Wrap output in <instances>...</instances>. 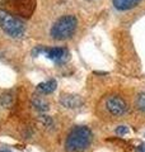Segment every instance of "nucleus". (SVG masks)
<instances>
[{
    "label": "nucleus",
    "instance_id": "nucleus-1",
    "mask_svg": "<svg viewBox=\"0 0 145 152\" xmlns=\"http://www.w3.org/2000/svg\"><path fill=\"white\" fill-rule=\"evenodd\" d=\"M93 134L87 126H76L69 132L65 141L67 152H84L92 143Z\"/></svg>",
    "mask_w": 145,
    "mask_h": 152
},
{
    "label": "nucleus",
    "instance_id": "nucleus-2",
    "mask_svg": "<svg viewBox=\"0 0 145 152\" xmlns=\"http://www.w3.org/2000/svg\"><path fill=\"white\" fill-rule=\"evenodd\" d=\"M78 28V19L74 14L61 15L52 24L50 29V36L55 41H65L72 37Z\"/></svg>",
    "mask_w": 145,
    "mask_h": 152
},
{
    "label": "nucleus",
    "instance_id": "nucleus-3",
    "mask_svg": "<svg viewBox=\"0 0 145 152\" xmlns=\"http://www.w3.org/2000/svg\"><path fill=\"white\" fill-rule=\"evenodd\" d=\"M0 27L9 37L19 39L26 33V24L22 19L0 8Z\"/></svg>",
    "mask_w": 145,
    "mask_h": 152
},
{
    "label": "nucleus",
    "instance_id": "nucleus-4",
    "mask_svg": "<svg viewBox=\"0 0 145 152\" xmlns=\"http://www.w3.org/2000/svg\"><path fill=\"white\" fill-rule=\"evenodd\" d=\"M4 10L21 18H30L36 8V0H0Z\"/></svg>",
    "mask_w": 145,
    "mask_h": 152
},
{
    "label": "nucleus",
    "instance_id": "nucleus-5",
    "mask_svg": "<svg viewBox=\"0 0 145 152\" xmlns=\"http://www.w3.org/2000/svg\"><path fill=\"white\" fill-rule=\"evenodd\" d=\"M101 108H102V110L107 114V115L112 117V118H118V117H122L126 114L127 103L122 96L112 94L103 99L102 107Z\"/></svg>",
    "mask_w": 145,
    "mask_h": 152
},
{
    "label": "nucleus",
    "instance_id": "nucleus-6",
    "mask_svg": "<svg viewBox=\"0 0 145 152\" xmlns=\"http://www.w3.org/2000/svg\"><path fill=\"white\" fill-rule=\"evenodd\" d=\"M40 53L46 55L48 58L55 61V62H64L69 57V51L65 47H45V46H37L33 48L32 55L37 56Z\"/></svg>",
    "mask_w": 145,
    "mask_h": 152
},
{
    "label": "nucleus",
    "instance_id": "nucleus-7",
    "mask_svg": "<svg viewBox=\"0 0 145 152\" xmlns=\"http://www.w3.org/2000/svg\"><path fill=\"white\" fill-rule=\"evenodd\" d=\"M83 98L75 94H62L60 96V104L67 109H76L83 105Z\"/></svg>",
    "mask_w": 145,
    "mask_h": 152
},
{
    "label": "nucleus",
    "instance_id": "nucleus-8",
    "mask_svg": "<svg viewBox=\"0 0 145 152\" xmlns=\"http://www.w3.org/2000/svg\"><path fill=\"white\" fill-rule=\"evenodd\" d=\"M32 107L38 112H47L50 109V103L41 95H33L32 96Z\"/></svg>",
    "mask_w": 145,
    "mask_h": 152
},
{
    "label": "nucleus",
    "instance_id": "nucleus-9",
    "mask_svg": "<svg viewBox=\"0 0 145 152\" xmlns=\"http://www.w3.org/2000/svg\"><path fill=\"white\" fill-rule=\"evenodd\" d=\"M141 0H112L113 5L118 10H129L138 5Z\"/></svg>",
    "mask_w": 145,
    "mask_h": 152
},
{
    "label": "nucleus",
    "instance_id": "nucleus-10",
    "mask_svg": "<svg viewBox=\"0 0 145 152\" xmlns=\"http://www.w3.org/2000/svg\"><path fill=\"white\" fill-rule=\"evenodd\" d=\"M56 80L54 79H50V80H47V81L45 83H40L37 85V90L40 91L41 94H51V93H54L55 91V89H56Z\"/></svg>",
    "mask_w": 145,
    "mask_h": 152
},
{
    "label": "nucleus",
    "instance_id": "nucleus-11",
    "mask_svg": "<svg viewBox=\"0 0 145 152\" xmlns=\"http://www.w3.org/2000/svg\"><path fill=\"white\" fill-rule=\"evenodd\" d=\"M37 121L47 131H51V129H54L55 128V122H54V119H52V117H50V115L42 114V115H40L37 118Z\"/></svg>",
    "mask_w": 145,
    "mask_h": 152
},
{
    "label": "nucleus",
    "instance_id": "nucleus-12",
    "mask_svg": "<svg viewBox=\"0 0 145 152\" xmlns=\"http://www.w3.org/2000/svg\"><path fill=\"white\" fill-rule=\"evenodd\" d=\"M13 102H14V96L9 91H5L0 95V107L1 108H10L13 105Z\"/></svg>",
    "mask_w": 145,
    "mask_h": 152
},
{
    "label": "nucleus",
    "instance_id": "nucleus-13",
    "mask_svg": "<svg viewBox=\"0 0 145 152\" xmlns=\"http://www.w3.org/2000/svg\"><path fill=\"white\" fill-rule=\"evenodd\" d=\"M135 107H136L140 112L145 113V93L138 94L136 99H135Z\"/></svg>",
    "mask_w": 145,
    "mask_h": 152
},
{
    "label": "nucleus",
    "instance_id": "nucleus-14",
    "mask_svg": "<svg viewBox=\"0 0 145 152\" xmlns=\"http://www.w3.org/2000/svg\"><path fill=\"white\" fill-rule=\"evenodd\" d=\"M130 132V129L127 127H125V126H120L116 128V134H118V136H124V134H127V133Z\"/></svg>",
    "mask_w": 145,
    "mask_h": 152
},
{
    "label": "nucleus",
    "instance_id": "nucleus-15",
    "mask_svg": "<svg viewBox=\"0 0 145 152\" xmlns=\"http://www.w3.org/2000/svg\"><path fill=\"white\" fill-rule=\"evenodd\" d=\"M138 151H139V152H145V145H144V143L140 145V146L138 147Z\"/></svg>",
    "mask_w": 145,
    "mask_h": 152
}]
</instances>
